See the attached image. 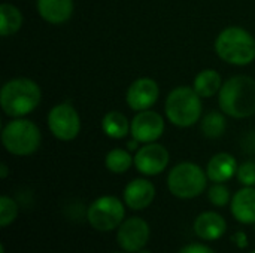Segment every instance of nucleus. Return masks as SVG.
<instances>
[{"label":"nucleus","mask_w":255,"mask_h":253,"mask_svg":"<svg viewBox=\"0 0 255 253\" xmlns=\"http://www.w3.org/2000/svg\"><path fill=\"white\" fill-rule=\"evenodd\" d=\"M220 107L232 118L244 119L255 113V79L250 76H233L220 89Z\"/></svg>","instance_id":"1"},{"label":"nucleus","mask_w":255,"mask_h":253,"mask_svg":"<svg viewBox=\"0 0 255 253\" xmlns=\"http://www.w3.org/2000/svg\"><path fill=\"white\" fill-rule=\"evenodd\" d=\"M48 127L51 133L63 142L73 140L81 131V118L76 109L69 103L55 104L48 113Z\"/></svg>","instance_id":"8"},{"label":"nucleus","mask_w":255,"mask_h":253,"mask_svg":"<svg viewBox=\"0 0 255 253\" xmlns=\"http://www.w3.org/2000/svg\"><path fill=\"white\" fill-rule=\"evenodd\" d=\"M114 253H128V252H114Z\"/></svg>","instance_id":"32"},{"label":"nucleus","mask_w":255,"mask_h":253,"mask_svg":"<svg viewBox=\"0 0 255 253\" xmlns=\"http://www.w3.org/2000/svg\"><path fill=\"white\" fill-rule=\"evenodd\" d=\"M238 161L233 155L221 152L214 155L206 167L208 179L214 183H224L238 173Z\"/></svg>","instance_id":"16"},{"label":"nucleus","mask_w":255,"mask_h":253,"mask_svg":"<svg viewBox=\"0 0 255 253\" xmlns=\"http://www.w3.org/2000/svg\"><path fill=\"white\" fill-rule=\"evenodd\" d=\"M137 143H139V142L133 139V142H128V149H131V151L136 149V148H137Z\"/></svg>","instance_id":"29"},{"label":"nucleus","mask_w":255,"mask_h":253,"mask_svg":"<svg viewBox=\"0 0 255 253\" xmlns=\"http://www.w3.org/2000/svg\"><path fill=\"white\" fill-rule=\"evenodd\" d=\"M251 253H255V251H253V252H251Z\"/></svg>","instance_id":"33"},{"label":"nucleus","mask_w":255,"mask_h":253,"mask_svg":"<svg viewBox=\"0 0 255 253\" xmlns=\"http://www.w3.org/2000/svg\"><path fill=\"white\" fill-rule=\"evenodd\" d=\"M202 131L209 139H218L226 131V119L218 112H211L205 115L202 121Z\"/></svg>","instance_id":"22"},{"label":"nucleus","mask_w":255,"mask_h":253,"mask_svg":"<svg viewBox=\"0 0 255 253\" xmlns=\"http://www.w3.org/2000/svg\"><path fill=\"white\" fill-rule=\"evenodd\" d=\"M1 142L9 154L16 157H27L39 149L42 136L34 122L16 118L3 128Z\"/></svg>","instance_id":"5"},{"label":"nucleus","mask_w":255,"mask_h":253,"mask_svg":"<svg viewBox=\"0 0 255 253\" xmlns=\"http://www.w3.org/2000/svg\"><path fill=\"white\" fill-rule=\"evenodd\" d=\"M155 198V186L146 179H134L124 189V203L131 210H143L152 204Z\"/></svg>","instance_id":"13"},{"label":"nucleus","mask_w":255,"mask_h":253,"mask_svg":"<svg viewBox=\"0 0 255 253\" xmlns=\"http://www.w3.org/2000/svg\"><path fill=\"white\" fill-rule=\"evenodd\" d=\"M158 95H160V89L157 82L149 78H140L128 86L126 100L133 110L142 112L152 107L158 100Z\"/></svg>","instance_id":"12"},{"label":"nucleus","mask_w":255,"mask_h":253,"mask_svg":"<svg viewBox=\"0 0 255 253\" xmlns=\"http://www.w3.org/2000/svg\"><path fill=\"white\" fill-rule=\"evenodd\" d=\"M102 128L105 131V134L111 139H123L130 133V122L126 118V115H123L121 112L112 110L108 112L103 116L102 121Z\"/></svg>","instance_id":"19"},{"label":"nucleus","mask_w":255,"mask_h":253,"mask_svg":"<svg viewBox=\"0 0 255 253\" xmlns=\"http://www.w3.org/2000/svg\"><path fill=\"white\" fill-rule=\"evenodd\" d=\"M232 240L235 242V245H236L239 249H245V248L248 246V237H247V234H245L244 231H238V233L232 237Z\"/></svg>","instance_id":"27"},{"label":"nucleus","mask_w":255,"mask_h":253,"mask_svg":"<svg viewBox=\"0 0 255 253\" xmlns=\"http://www.w3.org/2000/svg\"><path fill=\"white\" fill-rule=\"evenodd\" d=\"M208 174L194 163H181L175 166L167 176V188L176 198L191 200L206 189Z\"/></svg>","instance_id":"6"},{"label":"nucleus","mask_w":255,"mask_h":253,"mask_svg":"<svg viewBox=\"0 0 255 253\" xmlns=\"http://www.w3.org/2000/svg\"><path fill=\"white\" fill-rule=\"evenodd\" d=\"M137 253H152L151 251H146V249H142L140 252H137Z\"/></svg>","instance_id":"30"},{"label":"nucleus","mask_w":255,"mask_h":253,"mask_svg":"<svg viewBox=\"0 0 255 253\" xmlns=\"http://www.w3.org/2000/svg\"><path fill=\"white\" fill-rule=\"evenodd\" d=\"M194 233L205 242L220 240L227 231L226 219L217 212H203L194 221Z\"/></svg>","instance_id":"14"},{"label":"nucleus","mask_w":255,"mask_h":253,"mask_svg":"<svg viewBox=\"0 0 255 253\" xmlns=\"http://www.w3.org/2000/svg\"><path fill=\"white\" fill-rule=\"evenodd\" d=\"M0 252L4 253V245H0Z\"/></svg>","instance_id":"31"},{"label":"nucleus","mask_w":255,"mask_h":253,"mask_svg":"<svg viewBox=\"0 0 255 253\" xmlns=\"http://www.w3.org/2000/svg\"><path fill=\"white\" fill-rule=\"evenodd\" d=\"M126 209L120 198L114 195L99 197L87 210L88 224L100 233H108L118 228L124 222Z\"/></svg>","instance_id":"7"},{"label":"nucleus","mask_w":255,"mask_h":253,"mask_svg":"<svg viewBox=\"0 0 255 253\" xmlns=\"http://www.w3.org/2000/svg\"><path fill=\"white\" fill-rule=\"evenodd\" d=\"M131 136L139 143H152L164 131V119L154 110H142L131 121Z\"/></svg>","instance_id":"11"},{"label":"nucleus","mask_w":255,"mask_h":253,"mask_svg":"<svg viewBox=\"0 0 255 253\" xmlns=\"http://www.w3.org/2000/svg\"><path fill=\"white\" fill-rule=\"evenodd\" d=\"M215 52L235 66H247L255 60L254 36L241 27H227L215 40Z\"/></svg>","instance_id":"3"},{"label":"nucleus","mask_w":255,"mask_h":253,"mask_svg":"<svg viewBox=\"0 0 255 253\" xmlns=\"http://www.w3.org/2000/svg\"><path fill=\"white\" fill-rule=\"evenodd\" d=\"M202 97L190 86L175 88L166 100L167 119L181 128L194 125L202 116Z\"/></svg>","instance_id":"4"},{"label":"nucleus","mask_w":255,"mask_h":253,"mask_svg":"<svg viewBox=\"0 0 255 253\" xmlns=\"http://www.w3.org/2000/svg\"><path fill=\"white\" fill-rule=\"evenodd\" d=\"M0 177L1 179H6L7 177V166L6 164H1L0 166Z\"/></svg>","instance_id":"28"},{"label":"nucleus","mask_w":255,"mask_h":253,"mask_svg":"<svg viewBox=\"0 0 255 253\" xmlns=\"http://www.w3.org/2000/svg\"><path fill=\"white\" fill-rule=\"evenodd\" d=\"M40 16L49 24H63L72 18L73 0H37Z\"/></svg>","instance_id":"17"},{"label":"nucleus","mask_w":255,"mask_h":253,"mask_svg":"<svg viewBox=\"0 0 255 253\" xmlns=\"http://www.w3.org/2000/svg\"><path fill=\"white\" fill-rule=\"evenodd\" d=\"M131 164H134V158L124 149H112L105 158L106 169L115 174L126 173L131 167Z\"/></svg>","instance_id":"21"},{"label":"nucleus","mask_w":255,"mask_h":253,"mask_svg":"<svg viewBox=\"0 0 255 253\" xmlns=\"http://www.w3.org/2000/svg\"><path fill=\"white\" fill-rule=\"evenodd\" d=\"M149 234L151 230L148 222L139 216H133L126 219L118 227L117 242L124 252L137 253L145 249L149 240Z\"/></svg>","instance_id":"9"},{"label":"nucleus","mask_w":255,"mask_h":253,"mask_svg":"<svg viewBox=\"0 0 255 253\" xmlns=\"http://www.w3.org/2000/svg\"><path fill=\"white\" fill-rule=\"evenodd\" d=\"M18 216V204L7 195L0 197V227H9Z\"/></svg>","instance_id":"23"},{"label":"nucleus","mask_w":255,"mask_h":253,"mask_svg":"<svg viewBox=\"0 0 255 253\" xmlns=\"http://www.w3.org/2000/svg\"><path fill=\"white\" fill-rule=\"evenodd\" d=\"M221 86H223L221 76L217 70L212 69L202 70L194 79V91L200 97H212L217 92H220Z\"/></svg>","instance_id":"18"},{"label":"nucleus","mask_w":255,"mask_h":253,"mask_svg":"<svg viewBox=\"0 0 255 253\" xmlns=\"http://www.w3.org/2000/svg\"><path fill=\"white\" fill-rule=\"evenodd\" d=\"M208 198H209L211 204H214L217 207H224L232 200L229 188L226 185H223V183H214V186L209 188Z\"/></svg>","instance_id":"24"},{"label":"nucleus","mask_w":255,"mask_h":253,"mask_svg":"<svg viewBox=\"0 0 255 253\" xmlns=\"http://www.w3.org/2000/svg\"><path fill=\"white\" fill-rule=\"evenodd\" d=\"M39 85L27 78L7 81L0 91V104L10 118H21L31 113L40 103Z\"/></svg>","instance_id":"2"},{"label":"nucleus","mask_w":255,"mask_h":253,"mask_svg":"<svg viewBox=\"0 0 255 253\" xmlns=\"http://www.w3.org/2000/svg\"><path fill=\"white\" fill-rule=\"evenodd\" d=\"M232 215L244 225L255 224V188L245 186L239 189L232 198Z\"/></svg>","instance_id":"15"},{"label":"nucleus","mask_w":255,"mask_h":253,"mask_svg":"<svg viewBox=\"0 0 255 253\" xmlns=\"http://www.w3.org/2000/svg\"><path fill=\"white\" fill-rule=\"evenodd\" d=\"M169 164V151L155 142L145 143L134 155V166L145 176H157L166 170Z\"/></svg>","instance_id":"10"},{"label":"nucleus","mask_w":255,"mask_h":253,"mask_svg":"<svg viewBox=\"0 0 255 253\" xmlns=\"http://www.w3.org/2000/svg\"><path fill=\"white\" fill-rule=\"evenodd\" d=\"M238 180L244 186H255V163L254 161H247L239 166L238 169Z\"/></svg>","instance_id":"25"},{"label":"nucleus","mask_w":255,"mask_h":253,"mask_svg":"<svg viewBox=\"0 0 255 253\" xmlns=\"http://www.w3.org/2000/svg\"><path fill=\"white\" fill-rule=\"evenodd\" d=\"M179 253H215L211 248L205 246V245H200V243H191V245H187L184 246Z\"/></svg>","instance_id":"26"},{"label":"nucleus","mask_w":255,"mask_h":253,"mask_svg":"<svg viewBox=\"0 0 255 253\" xmlns=\"http://www.w3.org/2000/svg\"><path fill=\"white\" fill-rule=\"evenodd\" d=\"M22 25V15L19 9L10 3H1L0 6V33L3 37L15 34Z\"/></svg>","instance_id":"20"}]
</instances>
